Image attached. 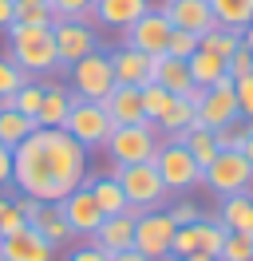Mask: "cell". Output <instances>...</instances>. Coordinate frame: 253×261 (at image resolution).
I'll list each match as a JSON object with an SVG mask.
<instances>
[{
  "instance_id": "obj_50",
  "label": "cell",
  "mask_w": 253,
  "mask_h": 261,
  "mask_svg": "<svg viewBox=\"0 0 253 261\" xmlns=\"http://www.w3.org/2000/svg\"><path fill=\"white\" fill-rule=\"evenodd\" d=\"M16 4H47V0H16Z\"/></svg>"
},
{
  "instance_id": "obj_4",
  "label": "cell",
  "mask_w": 253,
  "mask_h": 261,
  "mask_svg": "<svg viewBox=\"0 0 253 261\" xmlns=\"http://www.w3.org/2000/svg\"><path fill=\"white\" fill-rule=\"evenodd\" d=\"M158 143L162 139H158L155 123H123V127H111L103 150L115 166H131V163H150Z\"/></svg>"
},
{
  "instance_id": "obj_48",
  "label": "cell",
  "mask_w": 253,
  "mask_h": 261,
  "mask_svg": "<svg viewBox=\"0 0 253 261\" xmlns=\"http://www.w3.org/2000/svg\"><path fill=\"white\" fill-rule=\"evenodd\" d=\"M241 44L253 51V24H245V28H241Z\"/></svg>"
},
{
  "instance_id": "obj_6",
  "label": "cell",
  "mask_w": 253,
  "mask_h": 261,
  "mask_svg": "<svg viewBox=\"0 0 253 261\" xmlns=\"http://www.w3.org/2000/svg\"><path fill=\"white\" fill-rule=\"evenodd\" d=\"M150 163H155L158 178L166 182L170 194H186V190H194V186H202V166L194 163V154H190L178 139L158 143V150H155Z\"/></svg>"
},
{
  "instance_id": "obj_22",
  "label": "cell",
  "mask_w": 253,
  "mask_h": 261,
  "mask_svg": "<svg viewBox=\"0 0 253 261\" xmlns=\"http://www.w3.org/2000/svg\"><path fill=\"white\" fill-rule=\"evenodd\" d=\"M83 182H87V190H91L95 206L103 210V218H107V214H127V210H131L123 186L115 182V174H95V178H83Z\"/></svg>"
},
{
  "instance_id": "obj_16",
  "label": "cell",
  "mask_w": 253,
  "mask_h": 261,
  "mask_svg": "<svg viewBox=\"0 0 253 261\" xmlns=\"http://www.w3.org/2000/svg\"><path fill=\"white\" fill-rule=\"evenodd\" d=\"M158 12L170 20V28H186V32H210L214 28V12L206 0H162Z\"/></svg>"
},
{
  "instance_id": "obj_2",
  "label": "cell",
  "mask_w": 253,
  "mask_h": 261,
  "mask_svg": "<svg viewBox=\"0 0 253 261\" xmlns=\"http://www.w3.org/2000/svg\"><path fill=\"white\" fill-rule=\"evenodd\" d=\"M8 60H12V64L28 75V80H32V75H52V71H63L52 28L12 24V28H8Z\"/></svg>"
},
{
  "instance_id": "obj_36",
  "label": "cell",
  "mask_w": 253,
  "mask_h": 261,
  "mask_svg": "<svg viewBox=\"0 0 253 261\" xmlns=\"http://www.w3.org/2000/svg\"><path fill=\"white\" fill-rule=\"evenodd\" d=\"M198 44H202V36H198V32L174 28L170 40H166V56H178V60H186V56H194V51H198Z\"/></svg>"
},
{
  "instance_id": "obj_39",
  "label": "cell",
  "mask_w": 253,
  "mask_h": 261,
  "mask_svg": "<svg viewBox=\"0 0 253 261\" xmlns=\"http://www.w3.org/2000/svg\"><path fill=\"white\" fill-rule=\"evenodd\" d=\"M190 253H198V233H194V226H178L170 242V261H182Z\"/></svg>"
},
{
  "instance_id": "obj_13",
  "label": "cell",
  "mask_w": 253,
  "mask_h": 261,
  "mask_svg": "<svg viewBox=\"0 0 253 261\" xmlns=\"http://www.w3.org/2000/svg\"><path fill=\"white\" fill-rule=\"evenodd\" d=\"M56 206H60L63 222L71 226V233H75V238H91L95 229H99V222H103V210L95 206L87 182H83V186H75V190L63 198V202H56Z\"/></svg>"
},
{
  "instance_id": "obj_45",
  "label": "cell",
  "mask_w": 253,
  "mask_h": 261,
  "mask_svg": "<svg viewBox=\"0 0 253 261\" xmlns=\"http://www.w3.org/2000/svg\"><path fill=\"white\" fill-rule=\"evenodd\" d=\"M4 186H12V147L0 143V190Z\"/></svg>"
},
{
  "instance_id": "obj_40",
  "label": "cell",
  "mask_w": 253,
  "mask_h": 261,
  "mask_svg": "<svg viewBox=\"0 0 253 261\" xmlns=\"http://www.w3.org/2000/svg\"><path fill=\"white\" fill-rule=\"evenodd\" d=\"M166 214H170L174 226H194V222H202V206H198L194 198H182V202H174Z\"/></svg>"
},
{
  "instance_id": "obj_19",
  "label": "cell",
  "mask_w": 253,
  "mask_h": 261,
  "mask_svg": "<svg viewBox=\"0 0 253 261\" xmlns=\"http://www.w3.org/2000/svg\"><path fill=\"white\" fill-rule=\"evenodd\" d=\"M103 111H107V119L115 123V127H123V123H146L139 87H123V83H115L111 95L103 99Z\"/></svg>"
},
{
  "instance_id": "obj_46",
  "label": "cell",
  "mask_w": 253,
  "mask_h": 261,
  "mask_svg": "<svg viewBox=\"0 0 253 261\" xmlns=\"http://www.w3.org/2000/svg\"><path fill=\"white\" fill-rule=\"evenodd\" d=\"M16 24V0H0V32H8Z\"/></svg>"
},
{
  "instance_id": "obj_31",
  "label": "cell",
  "mask_w": 253,
  "mask_h": 261,
  "mask_svg": "<svg viewBox=\"0 0 253 261\" xmlns=\"http://www.w3.org/2000/svg\"><path fill=\"white\" fill-rule=\"evenodd\" d=\"M139 95H142V115H146V123H158L162 111L170 107V99H174L170 91H166V87H158V83H142Z\"/></svg>"
},
{
  "instance_id": "obj_5",
  "label": "cell",
  "mask_w": 253,
  "mask_h": 261,
  "mask_svg": "<svg viewBox=\"0 0 253 261\" xmlns=\"http://www.w3.org/2000/svg\"><path fill=\"white\" fill-rule=\"evenodd\" d=\"M71 75V95L75 99H87V103H103L115 87V71H111V56L103 48L79 56L75 64L67 67Z\"/></svg>"
},
{
  "instance_id": "obj_37",
  "label": "cell",
  "mask_w": 253,
  "mask_h": 261,
  "mask_svg": "<svg viewBox=\"0 0 253 261\" xmlns=\"http://www.w3.org/2000/svg\"><path fill=\"white\" fill-rule=\"evenodd\" d=\"M56 20H87L91 16V0H47Z\"/></svg>"
},
{
  "instance_id": "obj_28",
  "label": "cell",
  "mask_w": 253,
  "mask_h": 261,
  "mask_svg": "<svg viewBox=\"0 0 253 261\" xmlns=\"http://www.w3.org/2000/svg\"><path fill=\"white\" fill-rule=\"evenodd\" d=\"M210 4V12H214V24L221 28H245L253 24V0H206Z\"/></svg>"
},
{
  "instance_id": "obj_38",
  "label": "cell",
  "mask_w": 253,
  "mask_h": 261,
  "mask_svg": "<svg viewBox=\"0 0 253 261\" xmlns=\"http://www.w3.org/2000/svg\"><path fill=\"white\" fill-rule=\"evenodd\" d=\"M52 8L47 4H16V24H32V28H52Z\"/></svg>"
},
{
  "instance_id": "obj_43",
  "label": "cell",
  "mask_w": 253,
  "mask_h": 261,
  "mask_svg": "<svg viewBox=\"0 0 253 261\" xmlns=\"http://www.w3.org/2000/svg\"><path fill=\"white\" fill-rule=\"evenodd\" d=\"M234 99H237V115L249 123V119H253V75L234 80Z\"/></svg>"
},
{
  "instance_id": "obj_49",
  "label": "cell",
  "mask_w": 253,
  "mask_h": 261,
  "mask_svg": "<svg viewBox=\"0 0 253 261\" xmlns=\"http://www.w3.org/2000/svg\"><path fill=\"white\" fill-rule=\"evenodd\" d=\"M182 261H218V257H210V253H190V257H182Z\"/></svg>"
},
{
  "instance_id": "obj_29",
  "label": "cell",
  "mask_w": 253,
  "mask_h": 261,
  "mask_svg": "<svg viewBox=\"0 0 253 261\" xmlns=\"http://www.w3.org/2000/svg\"><path fill=\"white\" fill-rule=\"evenodd\" d=\"M202 48L214 51V56H221V60H230V56L241 48V32H237V28H221V24H214L210 32H202Z\"/></svg>"
},
{
  "instance_id": "obj_1",
  "label": "cell",
  "mask_w": 253,
  "mask_h": 261,
  "mask_svg": "<svg viewBox=\"0 0 253 261\" xmlns=\"http://www.w3.org/2000/svg\"><path fill=\"white\" fill-rule=\"evenodd\" d=\"M87 178V150L63 127H36L12 150V182L24 198L63 202Z\"/></svg>"
},
{
  "instance_id": "obj_17",
  "label": "cell",
  "mask_w": 253,
  "mask_h": 261,
  "mask_svg": "<svg viewBox=\"0 0 253 261\" xmlns=\"http://www.w3.org/2000/svg\"><path fill=\"white\" fill-rule=\"evenodd\" d=\"M150 8H155L150 0H95L91 20L103 24V28H111V32H123V28H131L142 12H150Z\"/></svg>"
},
{
  "instance_id": "obj_23",
  "label": "cell",
  "mask_w": 253,
  "mask_h": 261,
  "mask_svg": "<svg viewBox=\"0 0 253 261\" xmlns=\"http://www.w3.org/2000/svg\"><path fill=\"white\" fill-rule=\"evenodd\" d=\"M71 111V91L60 87V83H44V103H40V115H36V127H63V119Z\"/></svg>"
},
{
  "instance_id": "obj_44",
  "label": "cell",
  "mask_w": 253,
  "mask_h": 261,
  "mask_svg": "<svg viewBox=\"0 0 253 261\" xmlns=\"http://www.w3.org/2000/svg\"><path fill=\"white\" fill-rule=\"evenodd\" d=\"M67 261H111L107 253H103V249H99V245H75V249H71V253H67Z\"/></svg>"
},
{
  "instance_id": "obj_10",
  "label": "cell",
  "mask_w": 253,
  "mask_h": 261,
  "mask_svg": "<svg viewBox=\"0 0 253 261\" xmlns=\"http://www.w3.org/2000/svg\"><path fill=\"white\" fill-rule=\"evenodd\" d=\"M170 20L162 16L158 8H150V12H142L131 28H123V44L127 48L142 51V56H166V40H170Z\"/></svg>"
},
{
  "instance_id": "obj_51",
  "label": "cell",
  "mask_w": 253,
  "mask_h": 261,
  "mask_svg": "<svg viewBox=\"0 0 253 261\" xmlns=\"http://www.w3.org/2000/svg\"><path fill=\"white\" fill-rule=\"evenodd\" d=\"M91 4H95V0H91Z\"/></svg>"
},
{
  "instance_id": "obj_42",
  "label": "cell",
  "mask_w": 253,
  "mask_h": 261,
  "mask_svg": "<svg viewBox=\"0 0 253 261\" xmlns=\"http://www.w3.org/2000/svg\"><path fill=\"white\" fill-rule=\"evenodd\" d=\"M214 139H218V150H237V147H241V139H245V119L218 127V130H214Z\"/></svg>"
},
{
  "instance_id": "obj_25",
  "label": "cell",
  "mask_w": 253,
  "mask_h": 261,
  "mask_svg": "<svg viewBox=\"0 0 253 261\" xmlns=\"http://www.w3.org/2000/svg\"><path fill=\"white\" fill-rule=\"evenodd\" d=\"M186 67H190L194 87H214V83L225 75V60H221V56H214V51H206L202 44H198V51H194V56H186Z\"/></svg>"
},
{
  "instance_id": "obj_34",
  "label": "cell",
  "mask_w": 253,
  "mask_h": 261,
  "mask_svg": "<svg viewBox=\"0 0 253 261\" xmlns=\"http://www.w3.org/2000/svg\"><path fill=\"white\" fill-rule=\"evenodd\" d=\"M218 261H253V238L245 233H225V242L218 249Z\"/></svg>"
},
{
  "instance_id": "obj_3",
  "label": "cell",
  "mask_w": 253,
  "mask_h": 261,
  "mask_svg": "<svg viewBox=\"0 0 253 261\" xmlns=\"http://www.w3.org/2000/svg\"><path fill=\"white\" fill-rule=\"evenodd\" d=\"M111 174H115V182L123 186L127 206H131L135 214H146V210H166V198H170V190H166V182L158 178L155 163L115 166Z\"/></svg>"
},
{
  "instance_id": "obj_27",
  "label": "cell",
  "mask_w": 253,
  "mask_h": 261,
  "mask_svg": "<svg viewBox=\"0 0 253 261\" xmlns=\"http://www.w3.org/2000/svg\"><path fill=\"white\" fill-rule=\"evenodd\" d=\"M178 143L194 154V163L202 166V170L214 163V154H218V139H214V130H210V127H198V123L182 130V135H178Z\"/></svg>"
},
{
  "instance_id": "obj_15",
  "label": "cell",
  "mask_w": 253,
  "mask_h": 261,
  "mask_svg": "<svg viewBox=\"0 0 253 261\" xmlns=\"http://www.w3.org/2000/svg\"><path fill=\"white\" fill-rule=\"evenodd\" d=\"M135 218H139L135 210H127V214H107V218L99 222V229H95L87 242L99 245L103 253H119V249H131V245H135Z\"/></svg>"
},
{
  "instance_id": "obj_12",
  "label": "cell",
  "mask_w": 253,
  "mask_h": 261,
  "mask_svg": "<svg viewBox=\"0 0 253 261\" xmlns=\"http://www.w3.org/2000/svg\"><path fill=\"white\" fill-rule=\"evenodd\" d=\"M52 36H56L60 67H71L79 56L99 48V32H95L87 20H52Z\"/></svg>"
},
{
  "instance_id": "obj_47",
  "label": "cell",
  "mask_w": 253,
  "mask_h": 261,
  "mask_svg": "<svg viewBox=\"0 0 253 261\" xmlns=\"http://www.w3.org/2000/svg\"><path fill=\"white\" fill-rule=\"evenodd\" d=\"M107 257H111V261H150L146 253H139L135 245H131V249H119V253H107Z\"/></svg>"
},
{
  "instance_id": "obj_26",
  "label": "cell",
  "mask_w": 253,
  "mask_h": 261,
  "mask_svg": "<svg viewBox=\"0 0 253 261\" xmlns=\"http://www.w3.org/2000/svg\"><path fill=\"white\" fill-rule=\"evenodd\" d=\"M32 130H36V119L20 115L12 103L4 99V103H0V143L16 150V147H20V143H24V139L32 135Z\"/></svg>"
},
{
  "instance_id": "obj_33",
  "label": "cell",
  "mask_w": 253,
  "mask_h": 261,
  "mask_svg": "<svg viewBox=\"0 0 253 261\" xmlns=\"http://www.w3.org/2000/svg\"><path fill=\"white\" fill-rule=\"evenodd\" d=\"M24 226H28V218L20 210V198L0 194V238H8V233H16V229H24Z\"/></svg>"
},
{
  "instance_id": "obj_24",
  "label": "cell",
  "mask_w": 253,
  "mask_h": 261,
  "mask_svg": "<svg viewBox=\"0 0 253 261\" xmlns=\"http://www.w3.org/2000/svg\"><path fill=\"white\" fill-rule=\"evenodd\" d=\"M198 123V115H194V103H190L186 95H174L170 99V107L162 111V119H158L155 127H158V135H166V139H178L186 127H194Z\"/></svg>"
},
{
  "instance_id": "obj_9",
  "label": "cell",
  "mask_w": 253,
  "mask_h": 261,
  "mask_svg": "<svg viewBox=\"0 0 253 261\" xmlns=\"http://www.w3.org/2000/svg\"><path fill=\"white\" fill-rule=\"evenodd\" d=\"M174 222L166 210H146L135 218V249L146 253L150 261H170V242H174Z\"/></svg>"
},
{
  "instance_id": "obj_8",
  "label": "cell",
  "mask_w": 253,
  "mask_h": 261,
  "mask_svg": "<svg viewBox=\"0 0 253 261\" xmlns=\"http://www.w3.org/2000/svg\"><path fill=\"white\" fill-rule=\"evenodd\" d=\"M249 182H253V166L245 163V154H241V150H218V154H214V163L202 170V186H210L218 198L241 194Z\"/></svg>"
},
{
  "instance_id": "obj_32",
  "label": "cell",
  "mask_w": 253,
  "mask_h": 261,
  "mask_svg": "<svg viewBox=\"0 0 253 261\" xmlns=\"http://www.w3.org/2000/svg\"><path fill=\"white\" fill-rule=\"evenodd\" d=\"M8 103H12L20 115L36 119V115H40V103H44V83H32V80H28V83H24V87H20L12 99H8Z\"/></svg>"
},
{
  "instance_id": "obj_30",
  "label": "cell",
  "mask_w": 253,
  "mask_h": 261,
  "mask_svg": "<svg viewBox=\"0 0 253 261\" xmlns=\"http://www.w3.org/2000/svg\"><path fill=\"white\" fill-rule=\"evenodd\" d=\"M194 233H198V253L218 257V249H221V242H225V233H230V229L221 226L218 218H202V222H194Z\"/></svg>"
},
{
  "instance_id": "obj_14",
  "label": "cell",
  "mask_w": 253,
  "mask_h": 261,
  "mask_svg": "<svg viewBox=\"0 0 253 261\" xmlns=\"http://www.w3.org/2000/svg\"><path fill=\"white\" fill-rule=\"evenodd\" d=\"M0 261H56V245L40 229L24 226L8 238H0Z\"/></svg>"
},
{
  "instance_id": "obj_41",
  "label": "cell",
  "mask_w": 253,
  "mask_h": 261,
  "mask_svg": "<svg viewBox=\"0 0 253 261\" xmlns=\"http://www.w3.org/2000/svg\"><path fill=\"white\" fill-rule=\"evenodd\" d=\"M225 75H230V80H245V75H253V51L245 48V44L225 60Z\"/></svg>"
},
{
  "instance_id": "obj_21",
  "label": "cell",
  "mask_w": 253,
  "mask_h": 261,
  "mask_svg": "<svg viewBox=\"0 0 253 261\" xmlns=\"http://www.w3.org/2000/svg\"><path fill=\"white\" fill-rule=\"evenodd\" d=\"M218 222L230 229V233H245V238H253V198L245 194V190H241V194L221 198Z\"/></svg>"
},
{
  "instance_id": "obj_35",
  "label": "cell",
  "mask_w": 253,
  "mask_h": 261,
  "mask_svg": "<svg viewBox=\"0 0 253 261\" xmlns=\"http://www.w3.org/2000/svg\"><path fill=\"white\" fill-rule=\"evenodd\" d=\"M24 83H28V75H24L8 56H0V103H4V99H12Z\"/></svg>"
},
{
  "instance_id": "obj_11",
  "label": "cell",
  "mask_w": 253,
  "mask_h": 261,
  "mask_svg": "<svg viewBox=\"0 0 253 261\" xmlns=\"http://www.w3.org/2000/svg\"><path fill=\"white\" fill-rule=\"evenodd\" d=\"M194 115H198V127H210V130L225 127V123H237L241 115H237V99H234V80L221 75L214 87H206V95L194 107Z\"/></svg>"
},
{
  "instance_id": "obj_18",
  "label": "cell",
  "mask_w": 253,
  "mask_h": 261,
  "mask_svg": "<svg viewBox=\"0 0 253 261\" xmlns=\"http://www.w3.org/2000/svg\"><path fill=\"white\" fill-rule=\"evenodd\" d=\"M111 56V71H115V83H123V87H142V83H150V67H155V56H142V51L127 48L119 44Z\"/></svg>"
},
{
  "instance_id": "obj_7",
  "label": "cell",
  "mask_w": 253,
  "mask_h": 261,
  "mask_svg": "<svg viewBox=\"0 0 253 261\" xmlns=\"http://www.w3.org/2000/svg\"><path fill=\"white\" fill-rule=\"evenodd\" d=\"M111 123L107 111H103V103H87V99H75L71 95V111H67V119H63V130L75 139L83 150H95L107 143L111 135Z\"/></svg>"
},
{
  "instance_id": "obj_20",
  "label": "cell",
  "mask_w": 253,
  "mask_h": 261,
  "mask_svg": "<svg viewBox=\"0 0 253 261\" xmlns=\"http://www.w3.org/2000/svg\"><path fill=\"white\" fill-rule=\"evenodd\" d=\"M150 83L166 87L170 95H186L190 87H194L186 60H178V56H155V67H150Z\"/></svg>"
}]
</instances>
